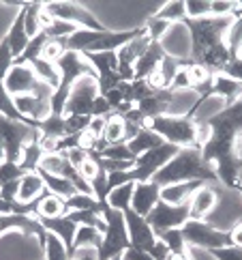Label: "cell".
<instances>
[{
	"label": "cell",
	"mask_w": 242,
	"mask_h": 260,
	"mask_svg": "<svg viewBox=\"0 0 242 260\" xmlns=\"http://www.w3.org/2000/svg\"><path fill=\"white\" fill-rule=\"evenodd\" d=\"M219 196L217 191L208 187V185H201V187L193 193V198L189 202V213H191V219H204L208 213L217 207Z\"/></svg>",
	"instance_id": "21"
},
{
	"label": "cell",
	"mask_w": 242,
	"mask_h": 260,
	"mask_svg": "<svg viewBox=\"0 0 242 260\" xmlns=\"http://www.w3.org/2000/svg\"><path fill=\"white\" fill-rule=\"evenodd\" d=\"M159 241H163L165 247L170 249L172 254H187L189 247L187 243H184V237H182V230L180 228H172V230H165L161 232L159 237H156Z\"/></svg>",
	"instance_id": "36"
},
{
	"label": "cell",
	"mask_w": 242,
	"mask_h": 260,
	"mask_svg": "<svg viewBox=\"0 0 242 260\" xmlns=\"http://www.w3.org/2000/svg\"><path fill=\"white\" fill-rule=\"evenodd\" d=\"M103 138L107 140V144H120L127 142L125 140V118L120 114H109L105 118V132Z\"/></svg>",
	"instance_id": "32"
},
{
	"label": "cell",
	"mask_w": 242,
	"mask_h": 260,
	"mask_svg": "<svg viewBox=\"0 0 242 260\" xmlns=\"http://www.w3.org/2000/svg\"><path fill=\"white\" fill-rule=\"evenodd\" d=\"M17 191H20V181H11L0 187V198L7 202H17Z\"/></svg>",
	"instance_id": "54"
},
{
	"label": "cell",
	"mask_w": 242,
	"mask_h": 260,
	"mask_svg": "<svg viewBox=\"0 0 242 260\" xmlns=\"http://www.w3.org/2000/svg\"><path fill=\"white\" fill-rule=\"evenodd\" d=\"M41 221V226L54 232L64 245H67V252L71 254V247H73V241H75V232H77V224L73 219H69V215H62V217H36Z\"/></svg>",
	"instance_id": "17"
},
{
	"label": "cell",
	"mask_w": 242,
	"mask_h": 260,
	"mask_svg": "<svg viewBox=\"0 0 242 260\" xmlns=\"http://www.w3.org/2000/svg\"><path fill=\"white\" fill-rule=\"evenodd\" d=\"M43 254H45V260H71V256L67 252V245H64L54 232H48V235H45Z\"/></svg>",
	"instance_id": "34"
},
{
	"label": "cell",
	"mask_w": 242,
	"mask_h": 260,
	"mask_svg": "<svg viewBox=\"0 0 242 260\" xmlns=\"http://www.w3.org/2000/svg\"><path fill=\"white\" fill-rule=\"evenodd\" d=\"M41 260H45V258H41Z\"/></svg>",
	"instance_id": "61"
},
{
	"label": "cell",
	"mask_w": 242,
	"mask_h": 260,
	"mask_svg": "<svg viewBox=\"0 0 242 260\" xmlns=\"http://www.w3.org/2000/svg\"><path fill=\"white\" fill-rule=\"evenodd\" d=\"M238 56H242V50H240V54H238Z\"/></svg>",
	"instance_id": "59"
},
{
	"label": "cell",
	"mask_w": 242,
	"mask_h": 260,
	"mask_svg": "<svg viewBox=\"0 0 242 260\" xmlns=\"http://www.w3.org/2000/svg\"><path fill=\"white\" fill-rule=\"evenodd\" d=\"M184 11H187V20H201L210 15V3L208 0H187Z\"/></svg>",
	"instance_id": "44"
},
{
	"label": "cell",
	"mask_w": 242,
	"mask_h": 260,
	"mask_svg": "<svg viewBox=\"0 0 242 260\" xmlns=\"http://www.w3.org/2000/svg\"><path fill=\"white\" fill-rule=\"evenodd\" d=\"M210 97L221 99L225 106H231L236 101L242 99V82H236L223 73H215L212 78V86H210Z\"/></svg>",
	"instance_id": "19"
},
{
	"label": "cell",
	"mask_w": 242,
	"mask_h": 260,
	"mask_svg": "<svg viewBox=\"0 0 242 260\" xmlns=\"http://www.w3.org/2000/svg\"><path fill=\"white\" fill-rule=\"evenodd\" d=\"M182 237L187 247L195 249H219V247H229L231 243V232L229 230H219L215 226L206 224L204 219H187L182 228Z\"/></svg>",
	"instance_id": "8"
},
{
	"label": "cell",
	"mask_w": 242,
	"mask_h": 260,
	"mask_svg": "<svg viewBox=\"0 0 242 260\" xmlns=\"http://www.w3.org/2000/svg\"><path fill=\"white\" fill-rule=\"evenodd\" d=\"M187 219H191L189 204H167L163 200L156 202L154 209L148 213V217H146V221L150 224V228L156 237L165 230L182 228L187 224Z\"/></svg>",
	"instance_id": "11"
},
{
	"label": "cell",
	"mask_w": 242,
	"mask_h": 260,
	"mask_svg": "<svg viewBox=\"0 0 242 260\" xmlns=\"http://www.w3.org/2000/svg\"><path fill=\"white\" fill-rule=\"evenodd\" d=\"M90 187H92V196L101 202H107V196H109V185H107V172L101 170L95 179L90 181Z\"/></svg>",
	"instance_id": "47"
},
{
	"label": "cell",
	"mask_w": 242,
	"mask_h": 260,
	"mask_svg": "<svg viewBox=\"0 0 242 260\" xmlns=\"http://www.w3.org/2000/svg\"><path fill=\"white\" fill-rule=\"evenodd\" d=\"M99 97V80L95 76H82L71 88L64 106V116H92V106Z\"/></svg>",
	"instance_id": "9"
},
{
	"label": "cell",
	"mask_w": 242,
	"mask_h": 260,
	"mask_svg": "<svg viewBox=\"0 0 242 260\" xmlns=\"http://www.w3.org/2000/svg\"><path fill=\"white\" fill-rule=\"evenodd\" d=\"M64 52H67V39H48V43H45V48H43L41 58H45L48 62L56 64L64 56Z\"/></svg>",
	"instance_id": "42"
},
{
	"label": "cell",
	"mask_w": 242,
	"mask_h": 260,
	"mask_svg": "<svg viewBox=\"0 0 242 260\" xmlns=\"http://www.w3.org/2000/svg\"><path fill=\"white\" fill-rule=\"evenodd\" d=\"M67 202H64V198L56 196V193H52L50 189L43 193V196L39 198V204H36V215L34 217H62L67 215Z\"/></svg>",
	"instance_id": "25"
},
{
	"label": "cell",
	"mask_w": 242,
	"mask_h": 260,
	"mask_svg": "<svg viewBox=\"0 0 242 260\" xmlns=\"http://www.w3.org/2000/svg\"><path fill=\"white\" fill-rule=\"evenodd\" d=\"M56 67L60 71V84L50 99V108H52V114L64 116V106H67V99L71 95L73 84H75L82 76L97 78V71L92 69V64L84 58L79 52H71V50L64 52V56L56 62Z\"/></svg>",
	"instance_id": "4"
},
{
	"label": "cell",
	"mask_w": 242,
	"mask_h": 260,
	"mask_svg": "<svg viewBox=\"0 0 242 260\" xmlns=\"http://www.w3.org/2000/svg\"><path fill=\"white\" fill-rule=\"evenodd\" d=\"M221 73L231 78V80H236V82H242V56H234L221 69Z\"/></svg>",
	"instance_id": "50"
},
{
	"label": "cell",
	"mask_w": 242,
	"mask_h": 260,
	"mask_svg": "<svg viewBox=\"0 0 242 260\" xmlns=\"http://www.w3.org/2000/svg\"><path fill=\"white\" fill-rule=\"evenodd\" d=\"M101 243H103V232L92 228V226H79L75 232V241H73V247H71V260L75 258V254L79 249H99Z\"/></svg>",
	"instance_id": "24"
},
{
	"label": "cell",
	"mask_w": 242,
	"mask_h": 260,
	"mask_svg": "<svg viewBox=\"0 0 242 260\" xmlns=\"http://www.w3.org/2000/svg\"><path fill=\"white\" fill-rule=\"evenodd\" d=\"M64 202H67V211H95L99 215H103L107 207V202H101L95 196H90V193H79V191Z\"/></svg>",
	"instance_id": "28"
},
{
	"label": "cell",
	"mask_w": 242,
	"mask_h": 260,
	"mask_svg": "<svg viewBox=\"0 0 242 260\" xmlns=\"http://www.w3.org/2000/svg\"><path fill=\"white\" fill-rule=\"evenodd\" d=\"M39 84H41V80L36 78L32 64H13V69L5 78V88L9 90L11 97L32 95L39 88Z\"/></svg>",
	"instance_id": "13"
},
{
	"label": "cell",
	"mask_w": 242,
	"mask_h": 260,
	"mask_svg": "<svg viewBox=\"0 0 242 260\" xmlns=\"http://www.w3.org/2000/svg\"><path fill=\"white\" fill-rule=\"evenodd\" d=\"M39 132L41 136L45 138H56V140H60V138L67 136V127H64V116H56V114H50L45 120H41L39 125Z\"/></svg>",
	"instance_id": "35"
},
{
	"label": "cell",
	"mask_w": 242,
	"mask_h": 260,
	"mask_svg": "<svg viewBox=\"0 0 242 260\" xmlns=\"http://www.w3.org/2000/svg\"><path fill=\"white\" fill-rule=\"evenodd\" d=\"M73 260H79V258H73Z\"/></svg>",
	"instance_id": "60"
},
{
	"label": "cell",
	"mask_w": 242,
	"mask_h": 260,
	"mask_svg": "<svg viewBox=\"0 0 242 260\" xmlns=\"http://www.w3.org/2000/svg\"><path fill=\"white\" fill-rule=\"evenodd\" d=\"M208 254L215 260H242V247L240 245H229V247L208 249Z\"/></svg>",
	"instance_id": "49"
},
{
	"label": "cell",
	"mask_w": 242,
	"mask_h": 260,
	"mask_svg": "<svg viewBox=\"0 0 242 260\" xmlns=\"http://www.w3.org/2000/svg\"><path fill=\"white\" fill-rule=\"evenodd\" d=\"M125 213V221H127V232H129V241H131V247L142 249V252H148L156 245V235L152 232L150 224L146 221V217L137 215L133 209H127Z\"/></svg>",
	"instance_id": "12"
},
{
	"label": "cell",
	"mask_w": 242,
	"mask_h": 260,
	"mask_svg": "<svg viewBox=\"0 0 242 260\" xmlns=\"http://www.w3.org/2000/svg\"><path fill=\"white\" fill-rule=\"evenodd\" d=\"M163 260H165V258H163Z\"/></svg>",
	"instance_id": "62"
},
{
	"label": "cell",
	"mask_w": 242,
	"mask_h": 260,
	"mask_svg": "<svg viewBox=\"0 0 242 260\" xmlns=\"http://www.w3.org/2000/svg\"><path fill=\"white\" fill-rule=\"evenodd\" d=\"M88 132H90L92 136H97V138H103V132H105V118L92 116L90 125H88Z\"/></svg>",
	"instance_id": "56"
},
{
	"label": "cell",
	"mask_w": 242,
	"mask_h": 260,
	"mask_svg": "<svg viewBox=\"0 0 242 260\" xmlns=\"http://www.w3.org/2000/svg\"><path fill=\"white\" fill-rule=\"evenodd\" d=\"M109 114H114V110L107 104V99L103 95H99L95 99V106H92V116H101V118H107Z\"/></svg>",
	"instance_id": "53"
},
{
	"label": "cell",
	"mask_w": 242,
	"mask_h": 260,
	"mask_svg": "<svg viewBox=\"0 0 242 260\" xmlns=\"http://www.w3.org/2000/svg\"><path fill=\"white\" fill-rule=\"evenodd\" d=\"M174 99H176V92H172L170 88H161V90H154L152 95H148L146 99H142L139 104H135V108L148 120V118H156L163 114H172Z\"/></svg>",
	"instance_id": "15"
},
{
	"label": "cell",
	"mask_w": 242,
	"mask_h": 260,
	"mask_svg": "<svg viewBox=\"0 0 242 260\" xmlns=\"http://www.w3.org/2000/svg\"><path fill=\"white\" fill-rule=\"evenodd\" d=\"M146 35V26L131 30H75L67 37V50L88 54V52H118L129 41Z\"/></svg>",
	"instance_id": "3"
},
{
	"label": "cell",
	"mask_w": 242,
	"mask_h": 260,
	"mask_svg": "<svg viewBox=\"0 0 242 260\" xmlns=\"http://www.w3.org/2000/svg\"><path fill=\"white\" fill-rule=\"evenodd\" d=\"M41 11H43V3H26V32L28 37H36L41 28Z\"/></svg>",
	"instance_id": "38"
},
{
	"label": "cell",
	"mask_w": 242,
	"mask_h": 260,
	"mask_svg": "<svg viewBox=\"0 0 242 260\" xmlns=\"http://www.w3.org/2000/svg\"><path fill=\"white\" fill-rule=\"evenodd\" d=\"M105 159H116V161H135L137 157L131 153V148L127 146V142H120V144H109L107 148H103L101 153H97Z\"/></svg>",
	"instance_id": "40"
},
{
	"label": "cell",
	"mask_w": 242,
	"mask_h": 260,
	"mask_svg": "<svg viewBox=\"0 0 242 260\" xmlns=\"http://www.w3.org/2000/svg\"><path fill=\"white\" fill-rule=\"evenodd\" d=\"M159 43L167 56L184 60V62L191 60V35H189V28L184 26V22L172 24L170 30L165 32V37Z\"/></svg>",
	"instance_id": "14"
},
{
	"label": "cell",
	"mask_w": 242,
	"mask_h": 260,
	"mask_svg": "<svg viewBox=\"0 0 242 260\" xmlns=\"http://www.w3.org/2000/svg\"><path fill=\"white\" fill-rule=\"evenodd\" d=\"M48 191L45 183L41 179L39 172H26L20 179V191H17V202L22 204H30L34 200H39L43 193Z\"/></svg>",
	"instance_id": "23"
},
{
	"label": "cell",
	"mask_w": 242,
	"mask_h": 260,
	"mask_svg": "<svg viewBox=\"0 0 242 260\" xmlns=\"http://www.w3.org/2000/svg\"><path fill=\"white\" fill-rule=\"evenodd\" d=\"M170 90L172 92H178V90H191V80H189V73L187 69H178V73L174 76L172 84H170Z\"/></svg>",
	"instance_id": "52"
},
{
	"label": "cell",
	"mask_w": 242,
	"mask_h": 260,
	"mask_svg": "<svg viewBox=\"0 0 242 260\" xmlns=\"http://www.w3.org/2000/svg\"><path fill=\"white\" fill-rule=\"evenodd\" d=\"M43 9H45V13L54 17V20L69 22L73 26H77V28L105 30V26L79 3H43Z\"/></svg>",
	"instance_id": "10"
},
{
	"label": "cell",
	"mask_w": 242,
	"mask_h": 260,
	"mask_svg": "<svg viewBox=\"0 0 242 260\" xmlns=\"http://www.w3.org/2000/svg\"><path fill=\"white\" fill-rule=\"evenodd\" d=\"M30 64H32V69L36 73V78H39L41 82H45V84L52 86L54 90L58 88V84H60V71H58V67H56L54 62H48L45 58H36Z\"/></svg>",
	"instance_id": "30"
},
{
	"label": "cell",
	"mask_w": 242,
	"mask_h": 260,
	"mask_svg": "<svg viewBox=\"0 0 242 260\" xmlns=\"http://www.w3.org/2000/svg\"><path fill=\"white\" fill-rule=\"evenodd\" d=\"M13 64H15V56L11 52V45H9V41L3 37V41H0V80L3 82L7 78V73L13 69Z\"/></svg>",
	"instance_id": "45"
},
{
	"label": "cell",
	"mask_w": 242,
	"mask_h": 260,
	"mask_svg": "<svg viewBox=\"0 0 242 260\" xmlns=\"http://www.w3.org/2000/svg\"><path fill=\"white\" fill-rule=\"evenodd\" d=\"M133 189H135V183H125L120 187H114L107 196V204L116 211H127L131 209V200H133Z\"/></svg>",
	"instance_id": "29"
},
{
	"label": "cell",
	"mask_w": 242,
	"mask_h": 260,
	"mask_svg": "<svg viewBox=\"0 0 242 260\" xmlns=\"http://www.w3.org/2000/svg\"><path fill=\"white\" fill-rule=\"evenodd\" d=\"M0 140H3V146H5V159L20 164L24 146L30 142H39L41 132L34 125L0 116Z\"/></svg>",
	"instance_id": "6"
},
{
	"label": "cell",
	"mask_w": 242,
	"mask_h": 260,
	"mask_svg": "<svg viewBox=\"0 0 242 260\" xmlns=\"http://www.w3.org/2000/svg\"><path fill=\"white\" fill-rule=\"evenodd\" d=\"M75 30H79L77 26H73L69 22H62V20H52L48 26L43 28V32L50 37V39H67V37H71Z\"/></svg>",
	"instance_id": "41"
},
{
	"label": "cell",
	"mask_w": 242,
	"mask_h": 260,
	"mask_svg": "<svg viewBox=\"0 0 242 260\" xmlns=\"http://www.w3.org/2000/svg\"><path fill=\"white\" fill-rule=\"evenodd\" d=\"M206 125L210 136L199 148L201 159L215 168L221 183L231 189H242V99L221 108L219 112L206 118Z\"/></svg>",
	"instance_id": "1"
},
{
	"label": "cell",
	"mask_w": 242,
	"mask_h": 260,
	"mask_svg": "<svg viewBox=\"0 0 242 260\" xmlns=\"http://www.w3.org/2000/svg\"><path fill=\"white\" fill-rule=\"evenodd\" d=\"M111 260H123V256H114V258H111Z\"/></svg>",
	"instance_id": "58"
},
{
	"label": "cell",
	"mask_w": 242,
	"mask_h": 260,
	"mask_svg": "<svg viewBox=\"0 0 242 260\" xmlns=\"http://www.w3.org/2000/svg\"><path fill=\"white\" fill-rule=\"evenodd\" d=\"M5 39L11 45V52L15 58H20L26 52L28 43H30V37L26 32V3L22 5V11L15 15V20L11 24V28H9V32L5 35Z\"/></svg>",
	"instance_id": "20"
},
{
	"label": "cell",
	"mask_w": 242,
	"mask_h": 260,
	"mask_svg": "<svg viewBox=\"0 0 242 260\" xmlns=\"http://www.w3.org/2000/svg\"><path fill=\"white\" fill-rule=\"evenodd\" d=\"M199 181H187V183H174L161 187V200L167 204H189L193 193L201 187Z\"/></svg>",
	"instance_id": "22"
},
{
	"label": "cell",
	"mask_w": 242,
	"mask_h": 260,
	"mask_svg": "<svg viewBox=\"0 0 242 260\" xmlns=\"http://www.w3.org/2000/svg\"><path fill=\"white\" fill-rule=\"evenodd\" d=\"M64 155H67V159L71 161V166H75V168H79V166L88 159V151H84V148H71V151H64Z\"/></svg>",
	"instance_id": "55"
},
{
	"label": "cell",
	"mask_w": 242,
	"mask_h": 260,
	"mask_svg": "<svg viewBox=\"0 0 242 260\" xmlns=\"http://www.w3.org/2000/svg\"><path fill=\"white\" fill-rule=\"evenodd\" d=\"M146 35L150 37V41H161L163 37H165V32L170 30V22H165V20H159V17H150V20H148L146 24Z\"/></svg>",
	"instance_id": "46"
},
{
	"label": "cell",
	"mask_w": 242,
	"mask_h": 260,
	"mask_svg": "<svg viewBox=\"0 0 242 260\" xmlns=\"http://www.w3.org/2000/svg\"><path fill=\"white\" fill-rule=\"evenodd\" d=\"M77 170H79V174L84 176V179H86V181L90 183V181L95 179V176L101 172V166H99V161L95 159V157H92V155H88V159L84 161V164L79 166Z\"/></svg>",
	"instance_id": "51"
},
{
	"label": "cell",
	"mask_w": 242,
	"mask_h": 260,
	"mask_svg": "<svg viewBox=\"0 0 242 260\" xmlns=\"http://www.w3.org/2000/svg\"><path fill=\"white\" fill-rule=\"evenodd\" d=\"M5 161V146H3V140H0V164Z\"/></svg>",
	"instance_id": "57"
},
{
	"label": "cell",
	"mask_w": 242,
	"mask_h": 260,
	"mask_svg": "<svg viewBox=\"0 0 242 260\" xmlns=\"http://www.w3.org/2000/svg\"><path fill=\"white\" fill-rule=\"evenodd\" d=\"M165 140L161 136H156L152 129H148V127H144L142 132H139L133 140H129L127 142V146L131 148V153L135 155V157H139V155H144V153H148V151H152V148H156V146H161Z\"/></svg>",
	"instance_id": "26"
},
{
	"label": "cell",
	"mask_w": 242,
	"mask_h": 260,
	"mask_svg": "<svg viewBox=\"0 0 242 260\" xmlns=\"http://www.w3.org/2000/svg\"><path fill=\"white\" fill-rule=\"evenodd\" d=\"M26 174V170L22 168L17 161H3L0 164V187L7 183H11V181H20L22 176Z\"/></svg>",
	"instance_id": "43"
},
{
	"label": "cell",
	"mask_w": 242,
	"mask_h": 260,
	"mask_svg": "<svg viewBox=\"0 0 242 260\" xmlns=\"http://www.w3.org/2000/svg\"><path fill=\"white\" fill-rule=\"evenodd\" d=\"M41 174V179L45 183V187H48L52 193H56V196H60L64 200H69L71 196H75L77 189H75V185H73L69 179H64V176H58V174H50V172H45V170H36Z\"/></svg>",
	"instance_id": "27"
},
{
	"label": "cell",
	"mask_w": 242,
	"mask_h": 260,
	"mask_svg": "<svg viewBox=\"0 0 242 260\" xmlns=\"http://www.w3.org/2000/svg\"><path fill=\"white\" fill-rule=\"evenodd\" d=\"M154 17L159 20H165L170 24H178L187 20V11H184V3L182 0H172V3H165L159 11L154 13Z\"/></svg>",
	"instance_id": "33"
},
{
	"label": "cell",
	"mask_w": 242,
	"mask_h": 260,
	"mask_svg": "<svg viewBox=\"0 0 242 260\" xmlns=\"http://www.w3.org/2000/svg\"><path fill=\"white\" fill-rule=\"evenodd\" d=\"M103 219L107 224V230L103 235V243L97 249V260H111L114 256H123L129 247V232H127V221H125V213L111 209L109 204L103 211Z\"/></svg>",
	"instance_id": "7"
},
{
	"label": "cell",
	"mask_w": 242,
	"mask_h": 260,
	"mask_svg": "<svg viewBox=\"0 0 242 260\" xmlns=\"http://www.w3.org/2000/svg\"><path fill=\"white\" fill-rule=\"evenodd\" d=\"M225 45L229 48L231 56H238L240 50H242V13L236 15V20L231 22L229 30L225 35Z\"/></svg>",
	"instance_id": "39"
},
{
	"label": "cell",
	"mask_w": 242,
	"mask_h": 260,
	"mask_svg": "<svg viewBox=\"0 0 242 260\" xmlns=\"http://www.w3.org/2000/svg\"><path fill=\"white\" fill-rule=\"evenodd\" d=\"M0 116H7V118H13V120H22V123H28V125H34V120H28L20 114V110L15 108V99L9 95V90L5 88V82L0 80ZM39 129V127H36Z\"/></svg>",
	"instance_id": "31"
},
{
	"label": "cell",
	"mask_w": 242,
	"mask_h": 260,
	"mask_svg": "<svg viewBox=\"0 0 242 260\" xmlns=\"http://www.w3.org/2000/svg\"><path fill=\"white\" fill-rule=\"evenodd\" d=\"M161 200V187L154 181H146V183H135L133 189V200H131V209L142 217H148V213L154 209V204Z\"/></svg>",
	"instance_id": "16"
},
{
	"label": "cell",
	"mask_w": 242,
	"mask_h": 260,
	"mask_svg": "<svg viewBox=\"0 0 242 260\" xmlns=\"http://www.w3.org/2000/svg\"><path fill=\"white\" fill-rule=\"evenodd\" d=\"M146 127L152 129L156 136H161L165 142L178 148L197 146V120L189 114H163L156 118H148Z\"/></svg>",
	"instance_id": "5"
},
{
	"label": "cell",
	"mask_w": 242,
	"mask_h": 260,
	"mask_svg": "<svg viewBox=\"0 0 242 260\" xmlns=\"http://www.w3.org/2000/svg\"><path fill=\"white\" fill-rule=\"evenodd\" d=\"M152 181L159 185V187L174 185V183H187V181L208 183V181H217V172L212 166H208L201 159L199 148L187 146V148H180V151L152 176Z\"/></svg>",
	"instance_id": "2"
},
{
	"label": "cell",
	"mask_w": 242,
	"mask_h": 260,
	"mask_svg": "<svg viewBox=\"0 0 242 260\" xmlns=\"http://www.w3.org/2000/svg\"><path fill=\"white\" fill-rule=\"evenodd\" d=\"M163 58H165V50L161 48V43L152 41L148 45V50L139 56V60L133 64V73H135L133 80H148V76H152V73L159 69Z\"/></svg>",
	"instance_id": "18"
},
{
	"label": "cell",
	"mask_w": 242,
	"mask_h": 260,
	"mask_svg": "<svg viewBox=\"0 0 242 260\" xmlns=\"http://www.w3.org/2000/svg\"><path fill=\"white\" fill-rule=\"evenodd\" d=\"M41 157H43V148L39 142H30L24 146L22 151V159H20V166L26 170V172H36L41 164Z\"/></svg>",
	"instance_id": "37"
},
{
	"label": "cell",
	"mask_w": 242,
	"mask_h": 260,
	"mask_svg": "<svg viewBox=\"0 0 242 260\" xmlns=\"http://www.w3.org/2000/svg\"><path fill=\"white\" fill-rule=\"evenodd\" d=\"M92 116H64V127H67V136L86 132Z\"/></svg>",
	"instance_id": "48"
}]
</instances>
